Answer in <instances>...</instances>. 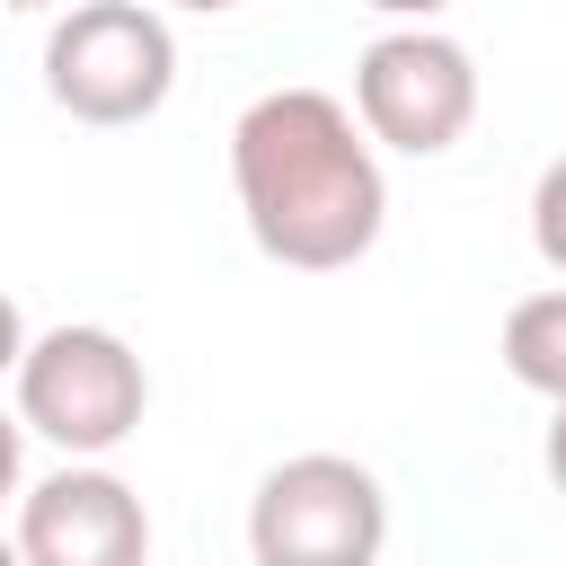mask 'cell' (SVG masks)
I'll list each match as a JSON object with an SVG mask.
<instances>
[{"mask_svg":"<svg viewBox=\"0 0 566 566\" xmlns=\"http://www.w3.org/2000/svg\"><path fill=\"white\" fill-rule=\"evenodd\" d=\"M230 186L248 212V239L292 274H336L371 256L389 221V186L371 159V133L327 88H265L230 124Z\"/></svg>","mask_w":566,"mask_h":566,"instance_id":"6da1fadb","label":"cell"},{"mask_svg":"<svg viewBox=\"0 0 566 566\" xmlns=\"http://www.w3.org/2000/svg\"><path fill=\"white\" fill-rule=\"evenodd\" d=\"M177 88V35L150 0H71L44 35V97L71 124H142Z\"/></svg>","mask_w":566,"mask_h":566,"instance_id":"7a4b0ae2","label":"cell"},{"mask_svg":"<svg viewBox=\"0 0 566 566\" xmlns=\"http://www.w3.org/2000/svg\"><path fill=\"white\" fill-rule=\"evenodd\" d=\"M18 416H27V433H44L71 460H106L115 442L142 433L150 371H142V354L115 327L71 318V327H44L27 345V363H18Z\"/></svg>","mask_w":566,"mask_h":566,"instance_id":"3957f363","label":"cell"},{"mask_svg":"<svg viewBox=\"0 0 566 566\" xmlns=\"http://www.w3.org/2000/svg\"><path fill=\"white\" fill-rule=\"evenodd\" d=\"M389 495L345 451H292L248 495V557L256 566H380Z\"/></svg>","mask_w":566,"mask_h":566,"instance_id":"277c9868","label":"cell"},{"mask_svg":"<svg viewBox=\"0 0 566 566\" xmlns=\"http://www.w3.org/2000/svg\"><path fill=\"white\" fill-rule=\"evenodd\" d=\"M354 115L380 150L407 159H442L469 124H478V62L460 35L442 27H389L363 44L354 62Z\"/></svg>","mask_w":566,"mask_h":566,"instance_id":"5b68a950","label":"cell"},{"mask_svg":"<svg viewBox=\"0 0 566 566\" xmlns=\"http://www.w3.org/2000/svg\"><path fill=\"white\" fill-rule=\"evenodd\" d=\"M18 557L27 566H150V513L115 469L71 460L18 495Z\"/></svg>","mask_w":566,"mask_h":566,"instance_id":"8992f818","label":"cell"},{"mask_svg":"<svg viewBox=\"0 0 566 566\" xmlns=\"http://www.w3.org/2000/svg\"><path fill=\"white\" fill-rule=\"evenodd\" d=\"M504 371H513L522 389H539L548 407L566 398V283L504 310Z\"/></svg>","mask_w":566,"mask_h":566,"instance_id":"52a82bcc","label":"cell"},{"mask_svg":"<svg viewBox=\"0 0 566 566\" xmlns=\"http://www.w3.org/2000/svg\"><path fill=\"white\" fill-rule=\"evenodd\" d=\"M531 248H539V265L548 274H566V150L539 168V186H531Z\"/></svg>","mask_w":566,"mask_h":566,"instance_id":"ba28073f","label":"cell"},{"mask_svg":"<svg viewBox=\"0 0 566 566\" xmlns=\"http://www.w3.org/2000/svg\"><path fill=\"white\" fill-rule=\"evenodd\" d=\"M27 495V416H0V504Z\"/></svg>","mask_w":566,"mask_h":566,"instance_id":"9c48e42d","label":"cell"},{"mask_svg":"<svg viewBox=\"0 0 566 566\" xmlns=\"http://www.w3.org/2000/svg\"><path fill=\"white\" fill-rule=\"evenodd\" d=\"M27 345H35V336H27V310H18L9 292H0V380H18V363H27Z\"/></svg>","mask_w":566,"mask_h":566,"instance_id":"30bf717a","label":"cell"},{"mask_svg":"<svg viewBox=\"0 0 566 566\" xmlns=\"http://www.w3.org/2000/svg\"><path fill=\"white\" fill-rule=\"evenodd\" d=\"M539 460H548V486L566 495V398H557V416H548V442H539Z\"/></svg>","mask_w":566,"mask_h":566,"instance_id":"8fae6325","label":"cell"},{"mask_svg":"<svg viewBox=\"0 0 566 566\" xmlns=\"http://www.w3.org/2000/svg\"><path fill=\"white\" fill-rule=\"evenodd\" d=\"M363 9H380V18H407V27H433L451 0H363Z\"/></svg>","mask_w":566,"mask_h":566,"instance_id":"7c38bea8","label":"cell"},{"mask_svg":"<svg viewBox=\"0 0 566 566\" xmlns=\"http://www.w3.org/2000/svg\"><path fill=\"white\" fill-rule=\"evenodd\" d=\"M168 9H203V18H221V9H239V0H168Z\"/></svg>","mask_w":566,"mask_h":566,"instance_id":"4fadbf2b","label":"cell"},{"mask_svg":"<svg viewBox=\"0 0 566 566\" xmlns=\"http://www.w3.org/2000/svg\"><path fill=\"white\" fill-rule=\"evenodd\" d=\"M0 9H71V0H0Z\"/></svg>","mask_w":566,"mask_h":566,"instance_id":"5bb4252c","label":"cell"},{"mask_svg":"<svg viewBox=\"0 0 566 566\" xmlns=\"http://www.w3.org/2000/svg\"><path fill=\"white\" fill-rule=\"evenodd\" d=\"M0 566H27V557H18V539H0Z\"/></svg>","mask_w":566,"mask_h":566,"instance_id":"9a60e30c","label":"cell"}]
</instances>
